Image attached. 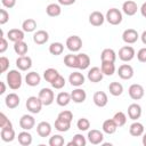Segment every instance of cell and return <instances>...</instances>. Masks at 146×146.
Returning <instances> with one entry per match:
<instances>
[{
	"mask_svg": "<svg viewBox=\"0 0 146 146\" xmlns=\"http://www.w3.org/2000/svg\"><path fill=\"white\" fill-rule=\"evenodd\" d=\"M105 19L111 25H119V24H121V22L123 19L122 11L117 8H111L107 10V13L105 15Z\"/></svg>",
	"mask_w": 146,
	"mask_h": 146,
	"instance_id": "3957f363",
	"label": "cell"
},
{
	"mask_svg": "<svg viewBox=\"0 0 146 146\" xmlns=\"http://www.w3.org/2000/svg\"><path fill=\"white\" fill-rule=\"evenodd\" d=\"M51 124L47 121H41L40 123H38L36 125V133L42 137V138H46L48 136H50L51 133Z\"/></svg>",
	"mask_w": 146,
	"mask_h": 146,
	"instance_id": "e0dca14e",
	"label": "cell"
},
{
	"mask_svg": "<svg viewBox=\"0 0 146 146\" xmlns=\"http://www.w3.org/2000/svg\"><path fill=\"white\" fill-rule=\"evenodd\" d=\"M7 38L9 41L11 42H17V41H22L25 38V32L23 30L19 29H11L8 31L7 33Z\"/></svg>",
	"mask_w": 146,
	"mask_h": 146,
	"instance_id": "ffe728a7",
	"label": "cell"
},
{
	"mask_svg": "<svg viewBox=\"0 0 146 146\" xmlns=\"http://www.w3.org/2000/svg\"><path fill=\"white\" fill-rule=\"evenodd\" d=\"M65 83H66V81H65V78L64 76H62L60 74L50 83L51 84V87L54 88V89H62V88H64L65 87Z\"/></svg>",
	"mask_w": 146,
	"mask_h": 146,
	"instance_id": "f6af8a7d",
	"label": "cell"
},
{
	"mask_svg": "<svg viewBox=\"0 0 146 146\" xmlns=\"http://www.w3.org/2000/svg\"><path fill=\"white\" fill-rule=\"evenodd\" d=\"M76 0H58V3L62 6H71L75 2Z\"/></svg>",
	"mask_w": 146,
	"mask_h": 146,
	"instance_id": "db71d44e",
	"label": "cell"
},
{
	"mask_svg": "<svg viewBox=\"0 0 146 146\" xmlns=\"http://www.w3.org/2000/svg\"><path fill=\"white\" fill-rule=\"evenodd\" d=\"M34 125H35V120L30 114H24L19 119V127L23 130H31L34 128Z\"/></svg>",
	"mask_w": 146,
	"mask_h": 146,
	"instance_id": "5bb4252c",
	"label": "cell"
},
{
	"mask_svg": "<svg viewBox=\"0 0 146 146\" xmlns=\"http://www.w3.org/2000/svg\"><path fill=\"white\" fill-rule=\"evenodd\" d=\"M6 82L11 90H17L22 87L23 76L18 70H10L6 75Z\"/></svg>",
	"mask_w": 146,
	"mask_h": 146,
	"instance_id": "6da1fadb",
	"label": "cell"
},
{
	"mask_svg": "<svg viewBox=\"0 0 146 146\" xmlns=\"http://www.w3.org/2000/svg\"><path fill=\"white\" fill-rule=\"evenodd\" d=\"M92 100L97 107H105L108 103V97H107L106 92H104V91H96L94 94Z\"/></svg>",
	"mask_w": 146,
	"mask_h": 146,
	"instance_id": "2e32d148",
	"label": "cell"
},
{
	"mask_svg": "<svg viewBox=\"0 0 146 146\" xmlns=\"http://www.w3.org/2000/svg\"><path fill=\"white\" fill-rule=\"evenodd\" d=\"M87 78H88V80H89L90 82L97 83V82H100V81L103 80L104 74H103V72H102V70H100L99 67L94 66V67H91V68L88 71Z\"/></svg>",
	"mask_w": 146,
	"mask_h": 146,
	"instance_id": "7c38bea8",
	"label": "cell"
},
{
	"mask_svg": "<svg viewBox=\"0 0 146 146\" xmlns=\"http://www.w3.org/2000/svg\"><path fill=\"white\" fill-rule=\"evenodd\" d=\"M112 119H113V120H114V122L116 123L117 128L123 127V125L127 123V115H125L123 112H116V113L113 115V117H112Z\"/></svg>",
	"mask_w": 146,
	"mask_h": 146,
	"instance_id": "b9f144b4",
	"label": "cell"
},
{
	"mask_svg": "<svg viewBox=\"0 0 146 146\" xmlns=\"http://www.w3.org/2000/svg\"><path fill=\"white\" fill-rule=\"evenodd\" d=\"M82 47V40L79 35H71L66 39V48L71 52H78Z\"/></svg>",
	"mask_w": 146,
	"mask_h": 146,
	"instance_id": "5b68a950",
	"label": "cell"
},
{
	"mask_svg": "<svg viewBox=\"0 0 146 146\" xmlns=\"http://www.w3.org/2000/svg\"><path fill=\"white\" fill-rule=\"evenodd\" d=\"M8 48V41L6 40L5 36H1V42H0V52L3 54Z\"/></svg>",
	"mask_w": 146,
	"mask_h": 146,
	"instance_id": "816d5d0a",
	"label": "cell"
},
{
	"mask_svg": "<svg viewBox=\"0 0 146 146\" xmlns=\"http://www.w3.org/2000/svg\"><path fill=\"white\" fill-rule=\"evenodd\" d=\"M144 131H145V128H144L143 123H140L138 121L132 122L129 127V133L132 137H140V136H143Z\"/></svg>",
	"mask_w": 146,
	"mask_h": 146,
	"instance_id": "cb8c5ba5",
	"label": "cell"
},
{
	"mask_svg": "<svg viewBox=\"0 0 146 146\" xmlns=\"http://www.w3.org/2000/svg\"><path fill=\"white\" fill-rule=\"evenodd\" d=\"M128 94L130 96L131 99L133 100H139L144 97L145 95V90H144V87L141 84H138V83H133L129 87L128 89Z\"/></svg>",
	"mask_w": 146,
	"mask_h": 146,
	"instance_id": "52a82bcc",
	"label": "cell"
},
{
	"mask_svg": "<svg viewBox=\"0 0 146 146\" xmlns=\"http://www.w3.org/2000/svg\"><path fill=\"white\" fill-rule=\"evenodd\" d=\"M65 143L64 137L60 135H52L49 138V145L50 146H63Z\"/></svg>",
	"mask_w": 146,
	"mask_h": 146,
	"instance_id": "7bdbcfd3",
	"label": "cell"
},
{
	"mask_svg": "<svg viewBox=\"0 0 146 146\" xmlns=\"http://www.w3.org/2000/svg\"><path fill=\"white\" fill-rule=\"evenodd\" d=\"M102 129H103V132H105L107 135H113L116 131L117 125H116V123L114 122L113 119H107V120H105L103 122Z\"/></svg>",
	"mask_w": 146,
	"mask_h": 146,
	"instance_id": "f1b7e54d",
	"label": "cell"
},
{
	"mask_svg": "<svg viewBox=\"0 0 146 146\" xmlns=\"http://www.w3.org/2000/svg\"><path fill=\"white\" fill-rule=\"evenodd\" d=\"M18 143L22 145V146H30L32 144V135L29 132V130H24L22 132L18 133Z\"/></svg>",
	"mask_w": 146,
	"mask_h": 146,
	"instance_id": "f546056e",
	"label": "cell"
},
{
	"mask_svg": "<svg viewBox=\"0 0 146 146\" xmlns=\"http://www.w3.org/2000/svg\"><path fill=\"white\" fill-rule=\"evenodd\" d=\"M7 127H13V123L9 121V119L6 116L5 113H0V128H7Z\"/></svg>",
	"mask_w": 146,
	"mask_h": 146,
	"instance_id": "7dc6e473",
	"label": "cell"
},
{
	"mask_svg": "<svg viewBox=\"0 0 146 146\" xmlns=\"http://www.w3.org/2000/svg\"><path fill=\"white\" fill-rule=\"evenodd\" d=\"M57 117H58V119H60V120L67 121V122H72V120H73V113H72L71 111L65 110V111H62V112L58 114V116H57Z\"/></svg>",
	"mask_w": 146,
	"mask_h": 146,
	"instance_id": "bcb514c9",
	"label": "cell"
},
{
	"mask_svg": "<svg viewBox=\"0 0 146 146\" xmlns=\"http://www.w3.org/2000/svg\"><path fill=\"white\" fill-rule=\"evenodd\" d=\"M116 59V52L112 48H105L100 54V60L102 62H112L115 63Z\"/></svg>",
	"mask_w": 146,
	"mask_h": 146,
	"instance_id": "83f0119b",
	"label": "cell"
},
{
	"mask_svg": "<svg viewBox=\"0 0 146 146\" xmlns=\"http://www.w3.org/2000/svg\"><path fill=\"white\" fill-rule=\"evenodd\" d=\"M46 13L50 17H57L62 14V8L59 3H49L46 8Z\"/></svg>",
	"mask_w": 146,
	"mask_h": 146,
	"instance_id": "d6a6232c",
	"label": "cell"
},
{
	"mask_svg": "<svg viewBox=\"0 0 146 146\" xmlns=\"http://www.w3.org/2000/svg\"><path fill=\"white\" fill-rule=\"evenodd\" d=\"M141 106L137 103H132L128 106V116L132 121H137L141 116Z\"/></svg>",
	"mask_w": 146,
	"mask_h": 146,
	"instance_id": "9a60e30c",
	"label": "cell"
},
{
	"mask_svg": "<svg viewBox=\"0 0 146 146\" xmlns=\"http://www.w3.org/2000/svg\"><path fill=\"white\" fill-rule=\"evenodd\" d=\"M71 98H72V100H73L74 103L81 104V103H83V102L86 100V98H87V92H86L82 88L76 87V88L71 92Z\"/></svg>",
	"mask_w": 146,
	"mask_h": 146,
	"instance_id": "7402d4cb",
	"label": "cell"
},
{
	"mask_svg": "<svg viewBox=\"0 0 146 146\" xmlns=\"http://www.w3.org/2000/svg\"><path fill=\"white\" fill-rule=\"evenodd\" d=\"M137 10H138V6L132 0H127L122 5V11L127 16H133L137 13Z\"/></svg>",
	"mask_w": 146,
	"mask_h": 146,
	"instance_id": "ac0fdd59",
	"label": "cell"
},
{
	"mask_svg": "<svg viewBox=\"0 0 146 146\" xmlns=\"http://www.w3.org/2000/svg\"><path fill=\"white\" fill-rule=\"evenodd\" d=\"M141 143L144 146H146V132L143 133V139H141Z\"/></svg>",
	"mask_w": 146,
	"mask_h": 146,
	"instance_id": "680465c9",
	"label": "cell"
},
{
	"mask_svg": "<svg viewBox=\"0 0 146 146\" xmlns=\"http://www.w3.org/2000/svg\"><path fill=\"white\" fill-rule=\"evenodd\" d=\"M27 50H29V47H27V43L24 42V40L14 42V51H15L18 56H24V55H26V54H27Z\"/></svg>",
	"mask_w": 146,
	"mask_h": 146,
	"instance_id": "e575fe53",
	"label": "cell"
},
{
	"mask_svg": "<svg viewBox=\"0 0 146 146\" xmlns=\"http://www.w3.org/2000/svg\"><path fill=\"white\" fill-rule=\"evenodd\" d=\"M64 51V44L62 42H52L49 46V52L54 56L62 55Z\"/></svg>",
	"mask_w": 146,
	"mask_h": 146,
	"instance_id": "ab89813d",
	"label": "cell"
},
{
	"mask_svg": "<svg viewBox=\"0 0 146 146\" xmlns=\"http://www.w3.org/2000/svg\"><path fill=\"white\" fill-rule=\"evenodd\" d=\"M9 21V14L6 9L0 10V25H5Z\"/></svg>",
	"mask_w": 146,
	"mask_h": 146,
	"instance_id": "681fc988",
	"label": "cell"
},
{
	"mask_svg": "<svg viewBox=\"0 0 146 146\" xmlns=\"http://www.w3.org/2000/svg\"><path fill=\"white\" fill-rule=\"evenodd\" d=\"M58 75H59L58 71L56 68H52V67H49V68L44 70V72H43V79L49 83H51Z\"/></svg>",
	"mask_w": 146,
	"mask_h": 146,
	"instance_id": "8d00e7d4",
	"label": "cell"
},
{
	"mask_svg": "<svg viewBox=\"0 0 146 146\" xmlns=\"http://www.w3.org/2000/svg\"><path fill=\"white\" fill-rule=\"evenodd\" d=\"M71 128V122H67V121H64V120H60V119H56L55 121V129L59 132H66L68 131Z\"/></svg>",
	"mask_w": 146,
	"mask_h": 146,
	"instance_id": "74e56055",
	"label": "cell"
},
{
	"mask_svg": "<svg viewBox=\"0 0 146 146\" xmlns=\"http://www.w3.org/2000/svg\"><path fill=\"white\" fill-rule=\"evenodd\" d=\"M21 103V98L15 92H11V94H8L5 98V104L8 108H16Z\"/></svg>",
	"mask_w": 146,
	"mask_h": 146,
	"instance_id": "603a6c76",
	"label": "cell"
},
{
	"mask_svg": "<svg viewBox=\"0 0 146 146\" xmlns=\"http://www.w3.org/2000/svg\"><path fill=\"white\" fill-rule=\"evenodd\" d=\"M64 64H65L67 67H70V68H78L76 55H74V54L65 55V57H64Z\"/></svg>",
	"mask_w": 146,
	"mask_h": 146,
	"instance_id": "60d3db41",
	"label": "cell"
},
{
	"mask_svg": "<svg viewBox=\"0 0 146 146\" xmlns=\"http://www.w3.org/2000/svg\"><path fill=\"white\" fill-rule=\"evenodd\" d=\"M86 144H87V139H86V137L82 133L74 135L72 140L70 143H67L68 146H71V145H74V146H86Z\"/></svg>",
	"mask_w": 146,
	"mask_h": 146,
	"instance_id": "f35d334b",
	"label": "cell"
},
{
	"mask_svg": "<svg viewBox=\"0 0 146 146\" xmlns=\"http://www.w3.org/2000/svg\"><path fill=\"white\" fill-rule=\"evenodd\" d=\"M100 70L103 72L104 75H107V76H112L114 73H115V64L112 63V62H102V65H100Z\"/></svg>",
	"mask_w": 146,
	"mask_h": 146,
	"instance_id": "1f68e13d",
	"label": "cell"
},
{
	"mask_svg": "<svg viewBox=\"0 0 146 146\" xmlns=\"http://www.w3.org/2000/svg\"><path fill=\"white\" fill-rule=\"evenodd\" d=\"M105 16L103 15V13L96 10V11H92L90 15H89V23L92 25V26H100L104 24L105 22Z\"/></svg>",
	"mask_w": 146,
	"mask_h": 146,
	"instance_id": "d6986e66",
	"label": "cell"
},
{
	"mask_svg": "<svg viewBox=\"0 0 146 146\" xmlns=\"http://www.w3.org/2000/svg\"><path fill=\"white\" fill-rule=\"evenodd\" d=\"M108 91L112 96L114 97H117V96H121L123 94V86L120 83V82H111L108 84Z\"/></svg>",
	"mask_w": 146,
	"mask_h": 146,
	"instance_id": "836d02e7",
	"label": "cell"
},
{
	"mask_svg": "<svg viewBox=\"0 0 146 146\" xmlns=\"http://www.w3.org/2000/svg\"><path fill=\"white\" fill-rule=\"evenodd\" d=\"M133 73H135L133 72V68L129 64H122L117 68V75L122 80H130L133 76Z\"/></svg>",
	"mask_w": 146,
	"mask_h": 146,
	"instance_id": "30bf717a",
	"label": "cell"
},
{
	"mask_svg": "<svg viewBox=\"0 0 146 146\" xmlns=\"http://www.w3.org/2000/svg\"><path fill=\"white\" fill-rule=\"evenodd\" d=\"M88 141L92 145H99V144H103V140H104V133L103 131L100 130H97V129H91L88 131Z\"/></svg>",
	"mask_w": 146,
	"mask_h": 146,
	"instance_id": "9c48e42d",
	"label": "cell"
},
{
	"mask_svg": "<svg viewBox=\"0 0 146 146\" xmlns=\"http://www.w3.org/2000/svg\"><path fill=\"white\" fill-rule=\"evenodd\" d=\"M71 100H72L71 94L65 92V91H62V92H59V94L56 96V103H57V105H59V106H62V107L67 106Z\"/></svg>",
	"mask_w": 146,
	"mask_h": 146,
	"instance_id": "4dcf8cb0",
	"label": "cell"
},
{
	"mask_svg": "<svg viewBox=\"0 0 146 146\" xmlns=\"http://www.w3.org/2000/svg\"><path fill=\"white\" fill-rule=\"evenodd\" d=\"M49 40V33L44 30H39L33 34V41L36 44H44Z\"/></svg>",
	"mask_w": 146,
	"mask_h": 146,
	"instance_id": "d4e9b609",
	"label": "cell"
},
{
	"mask_svg": "<svg viewBox=\"0 0 146 146\" xmlns=\"http://www.w3.org/2000/svg\"><path fill=\"white\" fill-rule=\"evenodd\" d=\"M136 56V51L131 46H123L119 50V58L122 62H130Z\"/></svg>",
	"mask_w": 146,
	"mask_h": 146,
	"instance_id": "8992f818",
	"label": "cell"
},
{
	"mask_svg": "<svg viewBox=\"0 0 146 146\" xmlns=\"http://www.w3.org/2000/svg\"><path fill=\"white\" fill-rule=\"evenodd\" d=\"M139 38H140V35L138 34V32L135 29H127L122 33V40L127 44H132V43L137 42Z\"/></svg>",
	"mask_w": 146,
	"mask_h": 146,
	"instance_id": "ba28073f",
	"label": "cell"
},
{
	"mask_svg": "<svg viewBox=\"0 0 146 146\" xmlns=\"http://www.w3.org/2000/svg\"><path fill=\"white\" fill-rule=\"evenodd\" d=\"M0 86H1V90H0V95H3V94L6 92V84H5V82H3V81H1V82H0Z\"/></svg>",
	"mask_w": 146,
	"mask_h": 146,
	"instance_id": "9f6ffc18",
	"label": "cell"
},
{
	"mask_svg": "<svg viewBox=\"0 0 146 146\" xmlns=\"http://www.w3.org/2000/svg\"><path fill=\"white\" fill-rule=\"evenodd\" d=\"M139 10H140L141 16L146 18V2H144V3L141 5V7H140V9H139Z\"/></svg>",
	"mask_w": 146,
	"mask_h": 146,
	"instance_id": "11a10c76",
	"label": "cell"
},
{
	"mask_svg": "<svg viewBox=\"0 0 146 146\" xmlns=\"http://www.w3.org/2000/svg\"><path fill=\"white\" fill-rule=\"evenodd\" d=\"M1 3L3 7L6 8H14L15 5H16V0H1Z\"/></svg>",
	"mask_w": 146,
	"mask_h": 146,
	"instance_id": "f5cc1de1",
	"label": "cell"
},
{
	"mask_svg": "<svg viewBox=\"0 0 146 146\" xmlns=\"http://www.w3.org/2000/svg\"><path fill=\"white\" fill-rule=\"evenodd\" d=\"M0 136H1V139L5 143H10V141H13L15 139L16 133H15V130L13 129V127H7V128H2L1 129Z\"/></svg>",
	"mask_w": 146,
	"mask_h": 146,
	"instance_id": "484cf974",
	"label": "cell"
},
{
	"mask_svg": "<svg viewBox=\"0 0 146 146\" xmlns=\"http://www.w3.org/2000/svg\"><path fill=\"white\" fill-rule=\"evenodd\" d=\"M76 59H78V68L79 70H87L90 65V57L84 54V52H80L76 55Z\"/></svg>",
	"mask_w": 146,
	"mask_h": 146,
	"instance_id": "4316f807",
	"label": "cell"
},
{
	"mask_svg": "<svg viewBox=\"0 0 146 146\" xmlns=\"http://www.w3.org/2000/svg\"><path fill=\"white\" fill-rule=\"evenodd\" d=\"M38 96H39V98L41 99V102H42V104L44 106L51 105L54 103V100H55V94L50 88H42L39 91Z\"/></svg>",
	"mask_w": 146,
	"mask_h": 146,
	"instance_id": "277c9868",
	"label": "cell"
},
{
	"mask_svg": "<svg viewBox=\"0 0 146 146\" xmlns=\"http://www.w3.org/2000/svg\"><path fill=\"white\" fill-rule=\"evenodd\" d=\"M84 81H86L84 75L79 71H75V72L71 73L70 76H68V82L71 83L72 87H75V88L76 87H81L84 83Z\"/></svg>",
	"mask_w": 146,
	"mask_h": 146,
	"instance_id": "4fadbf2b",
	"label": "cell"
},
{
	"mask_svg": "<svg viewBox=\"0 0 146 146\" xmlns=\"http://www.w3.org/2000/svg\"><path fill=\"white\" fill-rule=\"evenodd\" d=\"M76 128L80 131H87L90 128V121L88 119H86V117H81L76 122Z\"/></svg>",
	"mask_w": 146,
	"mask_h": 146,
	"instance_id": "ee69618b",
	"label": "cell"
},
{
	"mask_svg": "<svg viewBox=\"0 0 146 146\" xmlns=\"http://www.w3.org/2000/svg\"><path fill=\"white\" fill-rule=\"evenodd\" d=\"M8 68H9V59L5 56H1L0 57V72L5 73Z\"/></svg>",
	"mask_w": 146,
	"mask_h": 146,
	"instance_id": "c3c4849f",
	"label": "cell"
},
{
	"mask_svg": "<svg viewBox=\"0 0 146 146\" xmlns=\"http://www.w3.org/2000/svg\"><path fill=\"white\" fill-rule=\"evenodd\" d=\"M22 30L26 33L34 32L36 30V22L33 18H27L22 23Z\"/></svg>",
	"mask_w": 146,
	"mask_h": 146,
	"instance_id": "d590c367",
	"label": "cell"
},
{
	"mask_svg": "<svg viewBox=\"0 0 146 146\" xmlns=\"http://www.w3.org/2000/svg\"><path fill=\"white\" fill-rule=\"evenodd\" d=\"M137 59L140 63H146V47L140 48L137 52Z\"/></svg>",
	"mask_w": 146,
	"mask_h": 146,
	"instance_id": "f907efd6",
	"label": "cell"
},
{
	"mask_svg": "<svg viewBox=\"0 0 146 146\" xmlns=\"http://www.w3.org/2000/svg\"><path fill=\"white\" fill-rule=\"evenodd\" d=\"M41 82V76L39 73L32 71V72H29L26 75H25V83L30 87H36L39 86Z\"/></svg>",
	"mask_w": 146,
	"mask_h": 146,
	"instance_id": "44dd1931",
	"label": "cell"
},
{
	"mask_svg": "<svg viewBox=\"0 0 146 146\" xmlns=\"http://www.w3.org/2000/svg\"><path fill=\"white\" fill-rule=\"evenodd\" d=\"M16 66L19 71H29L32 67V58L30 56H18L16 59Z\"/></svg>",
	"mask_w": 146,
	"mask_h": 146,
	"instance_id": "8fae6325",
	"label": "cell"
},
{
	"mask_svg": "<svg viewBox=\"0 0 146 146\" xmlns=\"http://www.w3.org/2000/svg\"><path fill=\"white\" fill-rule=\"evenodd\" d=\"M140 40H141V42H143V43L146 46V30H145V31L141 33V35H140Z\"/></svg>",
	"mask_w": 146,
	"mask_h": 146,
	"instance_id": "6f0895ef",
	"label": "cell"
},
{
	"mask_svg": "<svg viewBox=\"0 0 146 146\" xmlns=\"http://www.w3.org/2000/svg\"><path fill=\"white\" fill-rule=\"evenodd\" d=\"M25 106L27 108V111L32 114H38L41 112L42 110V102L41 99L39 98V96H30L27 99H26V103H25Z\"/></svg>",
	"mask_w": 146,
	"mask_h": 146,
	"instance_id": "7a4b0ae2",
	"label": "cell"
}]
</instances>
